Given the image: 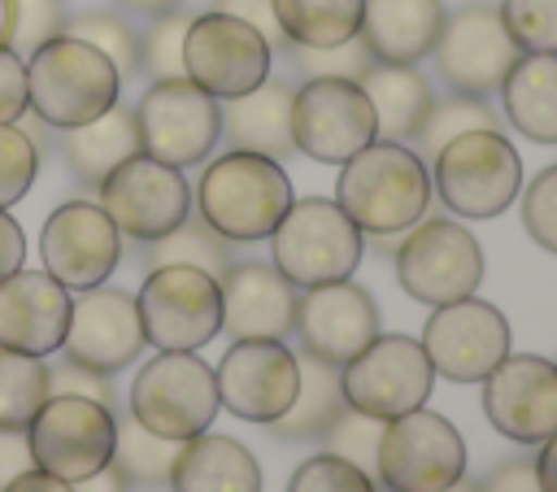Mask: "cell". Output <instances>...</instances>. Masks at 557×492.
I'll return each instance as SVG.
<instances>
[{
	"mask_svg": "<svg viewBox=\"0 0 557 492\" xmlns=\"http://www.w3.org/2000/svg\"><path fill=\"white\" fill-rule=\"evenodd\" d=\"M113 418H117V435H113V457L109 462L135 488H165L183 440H165V435L148 431L131 409L126 414H113Z\"/></svg>",
	"mask_w": 557,
	"mask_h": 492,
	"instance_id": "cell-33",
	"label": "cell"
},
{
	"mask_svg": "<svg viewBox=\"0 0 557 492\" xmlns=\"http://www.w3.org/2000/svg\"><path fill=\"white\" fill-rule=\"evenodd\" d=\"M444 26V0H366L357 35L374 61L418 65Z\"/></svg>",
	"mask_w": 557,
	"mask_h": 492,
	"instance_id": "cell-26",
	"label": "cell"
},
{
	"mask_svg": "<svg viewBox=\"0 0 557 492\" xmlns=\"http://www.w3.org/2000/svg\"><path fill=\"white\" fill-rule=\"evenodd\" d=\"M496 9L522 52H557V0H500Z\"/></svg>",
	"mask_w": 557,
	"mask_h": 492,
	"instance_id": "cell-42",
	"label": "cell"
},
{
	"mask_svg": "<svg viewBox=\"0 0 557 492\" xmlns=\"http://www.w3.org/2000/svg\"><path fill=\"white\" fill-rule=\"evenodd\" d=\"M379 257H392L396 248H400V239H405V231H379V235H361Z\"/></svg>",
	"mask_w": 557,
	"mask_h": 492,
	"instance_id": "cell-55",
	"label": "cell"
},
{
	"mask_svg": "<svg viewBox=\"0 0 557 492\" xmlns=\"http://www.w3.org/2000/svg\"><path fill=\"white\" fill-rule=\"evenodd\" d=\"M522 226L544 253L557 257V165H544L522 187Z\"/></svg>",
	"mask_w": 557,
	"mask_h": 492,
	"instance_id": "cell-44",
	"label": "cell"
},
{
	"mask_svg": "<svg viewBox=\"0 0 557 492\" xmlns=\"http://www.w3.org/2000/svg\"><path fill=\"white\" fill-rule=\"evenodd\" d=\"M22 435L30 448V466L78 483L109 466L117 418L109 405H96L87 396H48Z\"/></svg>",
	"mask_w": 557,
	"mask_h": 492,
	"instance_id": "cell-11",
	"label": "cell"
},
{
	"mask_svg": "<svg viewBox=\"0 0 557 492\" xmlns=\"http://www.w3.org/2000/svg\"><path fill=\"white\" fill-rule=\"evenodd\" d=\"M39 257H44V270L61 287L87 292L117 270L122 231L96 200H65L48 213L39 231Z\"/></svg>",
	"mask_w": 557,
	"mask_h": 492,
	"instance_id": "cell-18",
	"label": "cell"
},
{
	"mask_svg": "<svg viewBox=\"0 0 557 492\" xmlns=\"http://www.w3.org/2000/svg\"><path fill=\"white\" fill-rule=\"evenodd\" d=\"M270 65H274V48L248 22L218 13V9L187 22L183 74L200 91H209L213 100H231V96L252 91L257 83L270 78Z\"/></svg>",
	"mask_w": 557,
	"mask_h": 492,
	"instance_id": "cell-14",
	"label": "cell"
},
{
	"mask_svg": "<svg viewBox=\"0 0 557 492\" xmlns=\"http://www.w3.org/2000/svg\"><path fill=\"white\" fill-rule=\"evenodd\" d=\"M70 287H61L48 270H13L0 279V348L48 357L61 348L70 327Z\"/></svg>",
	"mask_w": 557,
	"mask_h": 492,
	"instance_id": "cell-24",
	"label": "cell"
},
{
	"mask_svg": "<svg viewBox=\"0 0 557 492\" xmlns=\"http://www.w3.org/2000/svg\"><path fill=\"white\" fill-rule=\"evenodd\" d=\"M135 131H139V152L183 170L209 161V152L222 139V113L218 100L200 91L191 78H161L139 96Z\"/></svg>",
	"mask_w": 557,
	"mask_h": 492,
	"instance_id": "cell-12",
	"label": "cell"
},
{
	"mask_svg": "<svg viewBox=\"0 0 557 492\" xmlns=\"http://www.w3.org/2000/svg\"><path fill=\"white\" fill-rule=\"evenodd\" d=\"M117 91L122 74L113 70V61L74 35H52L26 57V113L48 122L52 131L100 118L109 104H117Z\"/></svg>",
	"mask_w": 557,
	"mask_h": 492,
	"instance_id": "cell-3",
	"label": "cell"
},
{
	"mask_svg": "<svg viewBox=\"0 0 557 492\" xmlns=\"http://www.w3.org/2000/svg\"><path fill=\"white\" fill-rule=\"evenodd\" d=\"M39 174V148L22 122H0V209L17 205Z\"/></svg>",
	"mask_w": 557,
	"mask_h": 492,
	"instance_id": "cell-41",
	"label": "cell"
},
{
	"mask_svg": "<svg viewBox=\"0 0 557 492\" xmlns=\"http://www.w3.org/2000/svg\"><path fill=\"white\" fill-rule=\"evenodd\" d=\"M126 13H139V17H161L170 9H183V0H117Z\"/></svg>",
	"mask_w": 557,
	"mask_h": 492,
	"instance_id": "cell-54",
	"label": "cell"
},
{
	"mask_svg": "<svg viewBox=\"0 0 557 492\" xmlns=\"http://www.w3.org/2000/svg\"><path fill=\"white\" fill-rule=\"evenodd\" d=\"M431 192L457 218H496L522 192V157L500 131H466L431 161Z\"/></svg>",
	"mask_w": 557,
	"mask_h": 492,
	"instance_id": "cell-5",
	"label": "cell"
},
{
	"mask_svg": "<svg viewBox=\"0 0 557 492\" xmlns=\"http://www.w3.org/2000/svg\"><path fill=\"white\" fill-rule=\"evenodd\" d=\"M292 96L296 87L287 78H265L244 96L218 100L222 113V139L244 152H261L270 161H287L296 152L292 139Z\"/></svg>",
	"mask_w": 557,
	"mask_h": 492,
	"instance_id": "cell-25",
	"label": "cell"
},
{
	"mask_svg": "<svg viewBox=\"0 0 557 492\" xmlns=\"http://www.w3.org/2000/svg\"><path fill=\"white\" fill-rule=\"evenodd\" d=\"M0 492H74V483H65V479H57V475H48V470H39V466H26V470L13 475Z\"/></svg>",
	"mask_w": 557,
	"mask_h": 492,
	"instance_id": "cell-51",
	"label": "cell"
},
{
	"mask_svg": "<svg viewBox=\"0 0 557 492\" xmlns=\"http://www.w3.org/2000/svg\"><path fill=\"white\" fill-rule=\"evenodd\" d=\"M466 475V440L435 409H409L383 422L379 488L387 492H440Z\"/></svg>",
	"mask_w": 557,
	"mask_h": 492,
	"instance_id": "cell-9",
	"label": "cell"
},
{
	"mask_svg": "<svg viewBox=\"0 0 557 492\" xmlns=\"http://www.w3.org/2000/svg\"><path fill=\"white\" fill-rule=\"evenodd\" d=\"M361 91L374 109V131L379 139H413V131L422 126L426 109H431V83L413 70V65H387V61H374L370 74L361 78Z\"/></svg>",
	"mask_w": 557,
	"mask_h": 492,
	"instance_id": "cell-31",
	"label": "cell"
},
{
	"mask_svg": "<svg viewBox=\"0 0 557 492\" xmlns=\"http://www.w3.org/2000/svg\"><path fill=\"white\" fill-rule=\"evenodd\" d=\"M144 322H139V305L131 292L96 283L87 292L74 296L70 305V327L61 340V357L91 366L100 374H113L122 366H131L144 348Z\"/></svg>",
	"mask_w": 557,
	"mask_h": 492,
	"instance_id": "cell-21",
	"label": "cell"
},
{
	"mask_svg": "<svg viewBox=\"0 0 557 492\" xmlns=\"http://www.w3.org/2000/svg\"><path fill=\"white\" fill-rule=\"evenodd\" d=\"M379 483L370 475H361L352 462L335 457V453H313L305 457L292 479H287V492H374Z\"/></svg>",
	"mask_w": 557,
	"mask_h": 492,
	"instance_id": "cell-43",
	"label": "cell"
},
{
	"mask_svg": "<svg viewBox=\"0 0 557 492\" xmlns=\"http://www.w3.org/2000/svg\"><path fill=\"white\" fill-rule=\"evenodd\" d=\"M170 488L174 492H261V466L235 435L200 431L183 440L170 470Z\"/></svg>",
	"mask_w": 557,
	"mask_h": 492,
	"instance_id": "cell-27",
	"label": "cell"
},
{
	"mask_svg": "<svg viewBox=\"0 0 557 492\" xmlns=\"http://www.w3.org/2000/svg\"><path fill=\"white\" fill-rule=\"evenodd\" d=\"M96 192H100L96 205L113 218V226L139 244L174 231L191 213V187H187L183 170L165 165L148 152H135L122 165H113Z\"/></svg>",
	"mask_w": 557,
	"mask_h": 492,
	"instance_id": "cell-15",
	"label": "cell"
},
{
	"mask_svg": "<svg viewBox=\"0 0 557 492\" xmlns=\"http://www.w3.org/2000/svg\"><path fill=\"white\" fill-rule=\"evenodd\" d=\"M535 479H540V492H557V431L540 440V453H535Z\"/></svg>",
	"mask_w": 557,
	"mask_h": 492,
	"instance_id": "cell-52",
	"label": "cell"
},
{
	"mask_svg": "<svg viewBox=\"0 0 557 492\" xmlns=\"http://www.w3.org/2000/svg\"><path fill=\"white\" fill-rule=\"evenodd\" d=\"M209 9L218 13H231L239 22H248L252 30L265 35L270 48H283V30H278V17H274V0H213Z\"/></svg>",
	"mask_w": 557,
	"mask_h": 492,
	"instance_id": "cell-49",
	"label": "cell"
},
{
	"mask_svg": "<svg viewBox=\"0 0 557 492\" xmlns=\"http://www.w3.org/2000/svg\"><path fill=\"white\" fill-rule=\"evenodd\" d=\"M335 205L361 226V235L409 231L426 218L431 170L409 144L374 139L344 161L335 179Z\"/></svg>",
	"mask_w": 557,
	"mask_h": 492,
	"instance_id": "cell-1",
	"label": "cell"
},
{
	"mask_svg": "<svg viewBox=\"0 0 557 492\" xmlns=\"http://www.w3.org/2000/svg\"><path fill=\"white\" fill-rule=\"evenodd\" d=\"M213 379L226 414L265 427L292 405L300 388V366L283 340H235L213 366Z\"/></svg>",
	"mask_w": 557,
	"mask_h": 492,
	"instance_id": "cell-20",
	"label": "cell"
},
{
	"mask_svg": "<svg viewBox=\"0 0 557 492\" xmlns=\"http://www.w3.org/2000/svg\"><path fill=\"white\" fill-rule=\"evenodd\" d=\"M292 139L296 152L322 161V165H344L352 152L379 139L374 131V109L352 78H305L292 96Z\"/></svg>",
	"mask_w": 557,
	"mask_h": 492,
	"instance_id": "cell-16",
	"label": "cell"
},
{
	"mask_svg": "<svg viewBox=\"0 0 557 492\" xmlns=\"http://www.w3.org/2000/svg\"><path fill=\"white\" fill-rule=\"evenodd\" d=\"M144 340L165 353H196L222 331V292L218 279L196 266H157L148 270L139 296Z\"/></svg>",
	"mask_w": 557,
	"mask_h": 492,
	"instance_id": "cell-8",
	"label": "cell"
},
{
	"mask_svg": "<svg viewBox=\"0 0 557 492\" xmlns=\"http://www.w3.org/2000/svg\"><path fill=\"white\" fill-rule=\"evenodd\" d=\"M144 266L148 270H157V266H196V270L222 279L226 266H231V239H222L200 213H187L174 231L144 244Z\"/></svg>",
	"mask_w": 557,
	"mask_h": 492,
	"instance_id": "cell-34",
	"label": "cell"
},
{
	"mask_svg": "<svg viewBox=\"0 0 557 492\" xmlns=\"http://www.w3.org/2000/svg\"><path fill=\"white\" fill-rule=\"evenodd\" d=\"M513 131L531 144H557V52H522L500 83Z\"/></svg>",
	"mask_w": 557,
	"mask_h": 492,
	"instance_id": "cell-28",
	"label": "cell"
},
{
	"mask_svg": "<svg viewBox=\"0 0 557 492\" xmlns=\"http://www.w3.org/2000/svg\"><path fill=\"white\" fill-rule=\"evenodd\" d=\"M26 109V57L0 39V122H22Z\"/></svg>",
	"mask_w": 557,
	"mask_h": 492,
	"instance_id": "cell-47",
	"label": "cell"
},
{
	"mask_svg": "<svg viewBox=\"0 0 557 492\" xmlns=\"http://www.w3.org/2000/svg\"><path fill=\"white\" fill-rule=\"evenodd\" d=\"M292 200L296 196L283 161L244 148H226L222 157H213L196 183V213L231 244L265 239Z\"/></svg>",
	"mask_w": 557,
	"mask_h": 492,
	"instance_id": "cell-2",
	"label": "cell"
},
{
	"mask_svg": "<svg viewBox=\"0 0 557 492\" xmlns=\"http://www.w3.org/2000/svg\"><path fill=\"white\" fill-rule=\"evenodd\" d=\"M48 401V361L0 348V431H26Z\"/></svg>",
	"mask_w": 557,
	"mask_h": 492,
	"instance_id": "cell-35",
	"label": "cell"
},
{
	"mask_svg": "<svg viewBox=\"0 0 557 492\" xmlns=\"http://www.w3.org/2000/svg\"><path fill=\"white\" fill-rule=\"evenodd\" d=\"M218 292L222 331L231 340H283L296 327L300 287L274 261H231Z\"/></svg>",
	"mask_w": 557,
	"mask_h": 492,
	"instance_id": "cell-23",
	"label": "cell"
},
{
	"mask_svg": "<svg viewBox=\"0 0 557 492\" xmlns=\"http://www.w3.org/2000/svg\"><path fill=\"white\" fill-rule=\"evenodd\" d=\"M379 440H383V418H370V414H361V409L344 405V409H339V418L322 431V440H318V444H326V453H335V457L352 462L361 475L379 479Z\"/></svg>",
	"mask_w": 557,
	"mask_h": 492,
	"instance_id": "cell-38",
	"label": "cell"
},
{
	"mask_svg": "<svg viewBox=\"0 0 557 492\" xmlns=\"http://www.w3.org/2000/svg\"><path fill=\"white\" fill-rule=\"evenodd\" d=\"M191 13L170 9L161 17H148V30L139 35V74L152 83L161 78H187L183 74V35H187Z\"/></svg>",
	"mask_w": 557,
	"mask_h": 492,
	"instance_id": "cell-39",
	"label": "cell"
},
{
	"mask_svg": "<svg viewBox=\"0 0 557 492\" xmlns=\"http://www.w3.org/2000/svg\"><path fill=\"white\" fill-rule=\"evenodd\" d=\"M435 388V370L413 335H374L357 357L339 366V392L352 409L370 418H400L418 405H426Z\"/></svg>",
	"mask_w": 557,
	"mask_h": 492,
	"instance_id": "cell-10",
	"label": "cell"
},
{
	"mask_svg": "<svg viewBox=\"0 0 557 492\" xmlns=\"http://www.w3.org/2000/svg\"><path fill=\"white\" fill-rule=\"evenodd\" d=\"M283 52H287V61H292L305 78H352V83H361V78L370 74V65H374V57H370V48H366L361 35H352V39H344V44H331V48L283 44Z\"/></svg>",
	"mask_w": 557,
	"mask_h": 492,
	"instance_id": "cell-40",
	"label": "cell"
},
{
	"mask_svg": "<svg viewBox=\"0 0 557 492\" xmlns=\"http://www.w3.org/2000/svg\"><path fill=\"white\" fill-rule=\"evenodd\" d=\"M483 414L513 444H540L557 431V361L505 353L483 379Z\"/></svg>",
	"mask_w": 557,
	"mask_h": 492,
	"instance_id": "cell-19",
	"label": "cell"
},
{
	"mask_svg": "<svg viewBox=\"0 0 557 492\" xmlns=\"http://www.w3.org/2000/svg\"><path fill=\"white\" fill-rule=\"evenodd\" d=\"M22 261H26V235H22L17 218L9 209H0V279L22 270Z\"/></svg>",
	"mask_w": 557,
	"mask_h": 492,
	"instance_id": "cell-50",
	"label": "cell"
},
{
	"mask_svg": "<svg viewBox=\"0 0 557 492\" xmlns=\"http://www.w3.org/2000/svg\"><path fill=\"white\" fill-rule=\"evenodd\" d=\"M431 57H435V70L448 83V91L487 100L492 91H500L505 74L522 57V48L509 39L496 4L470 0L453 13H444V26H440Z\"/></svg>",
	"mask_w": 557,
	"mask_h": 492,
	"instance_id": "cell-13",
	"label": "cell"
},
{
	"mask_svg": "<svg viewBox=\"0 0 557 492\" xmlns=\"http://www.w3.org/2000/svg\"><path fill=\"white\" fill-rule=\"evenodd\" d=\"M135 152H139V131H135V109L126 104H109L100 118L61 131V157L70 174L87 187H100V179Z\"/></svg>",
	"mask_w": 557,
	"mask_h": 492,
	"instance_id": "cell-30",
	"label": "cell"
},
{
	"mask_svg": "<svg viewBox=\"0 0 557 492\" xmlns=\"http://www.w3.org/2000/svg\"><path fill=\"white\" fill-rule=\"evenodd\" d=\"M265 239H270V261L296 287H322L335 279H352L366 253L361 226L326 196L292 200Z\"/></svg>",
	"mask_w": 557,
	"mask_h": 492,
	"instance_id": "cell-4",
	"label": "cell"
},
{
	"mask_svg": "<svg viewBox=\"0 0 557 492\" xmlns=\"http://www.w3.org/2000/svg\"><path fill=\"white\" fill-rule=\"evenodd\" d=\"M479 492H540V479H535V457L518 453V457H505L496 462L483 479H479Z\"/></svg>",
	"mask_w": 557,
	"mask_h": 492,
	"instance_id": "cell-48",
	"label": "cell"
},
{
	"mask_svg": "<svg viewBox=\"0 0 557 492\" xmlns=\"http://www.w3.org/2000/svg\"><path fill=\"white\" fill-rule=\"evenodd\" d=\"M292 331L300 335V353H313L331 366H344L348 357H357L379 335V305L352 279L300 287Z\"/></svg>",
	"mask_w": 557,
	"mask_h": 492,
	"instance_id": "cell-22",
	"label": "cell"
},
{
	"mask_svg": "<svg viewBox=\"0 0 557 492\" xmlns=\"http://www.w3.org/2000/svg\"><path fill=\"white\" fill-rule=\"evenodd\" d=\"M48 396H87V401L109 405V409L117 405L109 374H100V370H91V366H78V361H70V357H61L57 366H48Z\"/></svg>",
	"mask_w": 557,
	"mask_h": 492,
	"instance_id": "cell-46",
	"label": "cell"
},
{
	"mask_svg": "<svg viewBox=\"0 0 557 492\" xmlns=\"http://www.w3.org/2000/svg\"><path fill=\"white\" fill-rule=\"evenodd\" d=\"M400 287L418 305H448L474 296L483 283V248L479 239L453 218H422L405 231L400 248L392 253Z\"/></svg>",
	"mask_w": 557,
	"mask_h": 492,
	"instance_id": "cell-7",
	"label": "cell"
},
{
	"mask_svg": "<svg viewBox=\"0 0 557 492\" xmlns=\"http://www.w3.org/2000/svg\"><path fill=\"white\" fill-rule=\"evenodd\" d=\"M218 409V379L200 353L157 348V357H148L131 383V414L165 440H191L209 431Z\"/></svg>",
	"mask_w": 557,
	"mask_h": 492,
	"instance_id": "cell-6",
	"label": "cell"
},
{
	"mask_svg": "<svg viewBox=\"0 0 557 492\" xmlns=\"http://www.w3.org/2000/svg\"><path fill=\"white\" fill-rule=\"evenodd\" d=\"M466 131H500V118H496V109H492L487 100L448 91L444 100H431L422 126L413 131V144H418L413 152H418L422 161H431L448 139H457V135H466Z\"/></svg>",
	"mask_w": 557,
	"mask_h": 492,
	"instance_id": "cell-36",
	"label": "cell"
},
{
	"mask_svg": "<svg viewBox=\"0 0 557 492\" xmlns=\"http://www.w3.org/2000/svg\"><path fill=\"white\" fill-rule=\"evenodd\" d=\"M374 492H387V488H374Z\"/></svg>",
	"mask_w": 557,
	"mask_h": 492,
	"instance_id": "cell-57",
	"label": "cell"
},
{
	"mask_svg": "<svg viewBox=\"0 0 557 492\" xmlns=\"http://www.w3.org/2000/svg\"><path fill=\"white\" fill-rule=\"evenodd\" d=\"M296 366H300V388H296L292 405L274 422H265L274 444H318L322 431L348 405L339 392V366H331L313 353H296Z\"/></svg>",
	"mask_w": 557,
	"mask_h": 492,
	"instance_id": "cell-29",
	"label": "cell"
},
{
	"mask_svg": "<svg viewBox=\"0 0 557 492\" xmlns=\"http://www.w3.org/2000/svg\"><path fill=\"white\" fill-rule=\"evenodd\" d=\"M418 344L435 374L453 383H479L509 353V322L492 300L461 296L431 309Z\"/></svg>",
	"mask_w": 557,
	"mask_h": 492,
	"instance_id": "cell-17",
	"label": "cell"
},
{
	"mask_svg": "<svg viewBox=\"0 0 557 492\" xmlns=\"http://www.w3.org/2000/svg\"><path fill=\"white\" fill-rule=\"evenodd\" d=\"M9 9H13V22H9V39L4 44L13 52L30 57L39 44L61 35V22H65L61 0H9Z\"/></svg>",
	"mask_w": 557,
	"mask_h": 492,
	"instance_id": "cell-45",
	"label": "cell"
},
{
	"mask_svg": "<svg viewBox=\"0 0 557 492\" xmlns=\"http://www.w3.org/2000/svg\"><path fill=\"white\" fill-rule=\"evenodd\" d=\"M74 492H131V483H126V479H122V470L109 462V466H100L96 475L78 479V483H74Z\"/></svg>",
	"mask_w": 557,
	"mask_h": 492,
	"instance_id": "cell-53",
	"label": "cell"
},
{
	"mask_svg": "<svg viewBox=\"0 0 557 492\" xmlns=\"http://www.w3.org/2000/svg\"><path fill=\"white\" fill-rule=\"evenodd\" d=\"M61 35H74V39L91 44L96 52H104L122 78L139 74V30L122 13H109V9L74 13V17L61 22Z\"/></svg>",
	"mask_w": 557,
	"mask_h": 492,
	"instance_id": "cell-37",
	"label": "cell"
},
{
	"mask_svg": "<svg viewBox=\"0 0 557 492\" xmlns=\"http://www.w3.org/2000/svg\"><path fill=\"white\" fill-rule=\"evenodd\" d=\"M366 0H274V17L283 44L300 48H331L357 35Z\"/></svg>",
	"mask_w": 557,
	"mask_h": 492,
	"instance_id": "cell-32",
	"label": "cell"
},
{
	"mask_svg": "<svg viewBox=\"0 0 557 492\" xmlns=\"http://www.w3.org/2000/svg\"><path fill=\"white\" fill-rule=\"evenodd\" d=\"M440 492H479V479H457V483H448V488H440Z\"/></svg>",
	"mask_w": 557,
	"mask_h": 492,
	"instance_id": "cell-56",
	"label": "cell"
}]
</instances>
